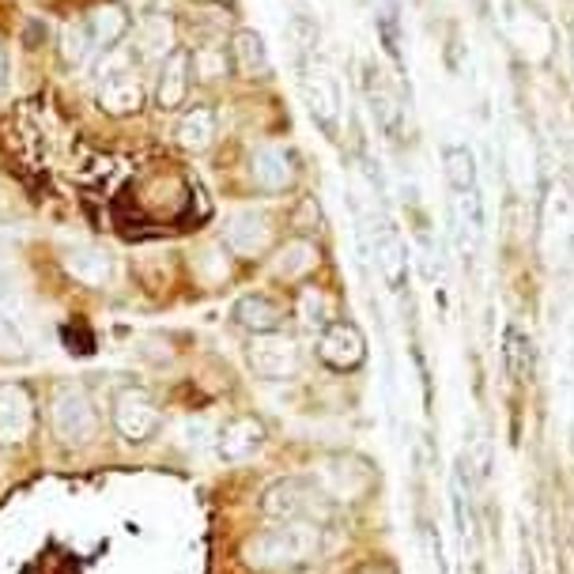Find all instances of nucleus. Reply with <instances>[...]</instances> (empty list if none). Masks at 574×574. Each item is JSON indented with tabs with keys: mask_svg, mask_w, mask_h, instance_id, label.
I'll use <instances>...</instances> for the list:
<instances>
[{
	"mask_svg": "<svg viewBox=\"0 0 574 574\" xmlns=\"http://www.w3.org/2000/svg\"><path fill=\"white\" fill-rule=\"evenodd\" d=\"M322 549V526L311 522H280L277 529H261L242 541V560L253 571H295L306 560H314V552Z\"/></svg>",
	"mask_w": 574,
	"mask_h": 574,
	"instance_id": "1",
	"label": "nucleus"
},
{
	"mask_svg": "<svg viewBox=\"0 0 574 574\" xmlns=\"http://www.w3.org/2000/svg\"><path fill=\"white\" fill-rule=\"evenodd\" d=\"M261 515L272 518V522L325 526L333 515V499L322 491V484L303 480V476H288V480H277L261 496Z\"/></svg>",
	"mask_w": 574,
	"mask_h": 574,
	"instance_id": "2",
	"label": "nucleus"
},
{
	"mask_svg": "<svg viewBox=\"0 0 574 574\" xmlns=\"http://www.w3.org/2000/svg\"><path fill=\"white\" fill-rule=\"evenodd\" d=\"M50 427L65 446H87L99 435V412L84 386H61L50 401Z\"/></svg>",
	"mask_w": 574,
	"mask_h": 574,
	"instance_id": "3",
	"label": "nucleus"
},
{
	"mask_svg": "<svg viewBox=\"0 0 574 574\" xmlns=\"http://www.w3.org/2000/svg\"><path fill=\"white\" fill-rule=\"evenodd\" d=\"M110 416H113L118 435L132 446L152 443V438L159 435V427H163V412H159L155 397L148 390H140V386H129V390L113 393Z\"/></svg>",
	"mask_w": 574,
	"mask_h": 574,
	"instance_id": "4",
	"label": "nucleus"
},
{
	"mask_svg": "<svg viewBox=\"0 0 574 574\" xmlns=\"http://www.w3.org/2000/svg\"><path fill=\"white\" fill-rule=\"evenodd\" d=\"M317 476H322V480H317L322 491L333 502H359L367 499L378 484L375 465L359 454H329L322 462V469H317Z\"/></svg>",
	"mask_w": 574,
	"mask_h": 574,
	"instance_id": "5",
	"label": "nucleus"
},
{
	"mask_svg": "<svg viewBox=\"0 0 574 574\" xmlns=\"http://www.w3.org/2000/svg\"><path fill=\"white\" fill-rule=\"evenodd\" d=\"M250 367L264 382H284L299 370V348L284 333H258L250 344Z\"/></svg>",
	"mask_w": 574,
	"mask_h": 574,
	"instance_id": "6",
	"label": "nucleus"
},
{
	"mask_svg": "<svg viewBox=\"0 0 574 574\" xmlns=\"http://www.w3.org/2000/svg\"><path fill=\"white\" fill-rule=\"evenodd\" d=\"M34 435V397L20 382H0V446H23Z\"/></svg>",
	"mask_w": 574,
	"mask_h": 574,
	"instance_id": "7",
	"label": "nucleus"
},
{
	"mask_svg": "<svg viewBox=\"0 0 574 574\" xmlns=\"http://www.w3.org/2000/svg\"><path fill=\"white\" fill-rule=\"evenodd\" d=\"M317 356H322V364L333 370H356L367 359V340L351 322H333L322 329Z\"/></svg>",
	"mask_w": 574,
	"mask_h": 574,
	"instance_id": "8",
	"label": "nucleus"
},
{
	"mask_svg": "<svg viewBox=\"0 0 574 574\" xmlns=\"http://www.w3.org/2000/svg\"><path fill=\"white\" fill-rule=\"evenodd\" d=\"M178 50V31H174V20L163 12H148L144 20L137 23V39H132V61L137 65H152L159 61L163 65L171 53Z\"/></svg>",
	"mask_w": 574,
	"mask_h": 574,
	"instance_id": "9",
	"label": "nucleus"
},
{
	"mask_svg": "<svg viewBox=\"0 0 574 574\" xmlns=\"http://www.w3.org/2000/svg\"><path fill=\"white\" fill-rule=\"evenodd\" d=\"M61 264H65V272L76 280V284H87V288H106L113 280V272H118L113 253L102 250V246H91V242L68 246V250L61 253Z\"/></svg>",
	"mask_w": 574,
	"mask_h": 574,
	"instance_id": "10",
	"label": "nucleus"
},
{
	"mask_svg": "<svg viewBox=\"0 0 574 574\" xmlns=\"http://www.w3.org/2000/svg\"><path fill=\"white\" fill-rule=\"evenodd\" d=\"M272 219L258 208H242L227 219V246L238 253V258H261L272 246Z\"/></svg>",
	"mask_w": 574,
	"mask_h": 574,
	"instance_id": "11",
	"label": "nucleus"
},
{
	"mask_svg": "<svg viewBox=\"0 0 574 574\" xmlns=\"http://www.w3.org/2000/svg\"><path fill=\"white\" fill-rule=\"evenodd\" d=\"M250 182H253V189L269 193V197L288 193L291 185H295V163H291V155L284 148L264 144L250 155Z\"/></svg>",
	"mask_w": 574,
	"mask_h": 574,
	"instance_id": "12",
	"label": "nucleus"
},
{
	"mask_svg": "<svg viewBox=\"0 0 574 574\" xmlns=\"http://www.w3.org/2000/svg\"><path fill=\"white\" fill-rule=\"evenodd\" d=\"M303 91H306V106H311V118L325 132H329V137H337V126H340V87H337V79L317 65V68L306 73Z\"/></svg>",
	"mask_w": 574,
	"mask_h": 574,
	"instance_id": "13",
	"label": "nucleus"
},
{
	"mask_svg": "<svg viewBox=\"0 0 574 574\" xmlns=\"http://www.w3.org/2000/svg\"><path fill=\"white\" fill-rule=\"evenodd\" d=\"M261 446H264V423L258 416H235L216 438V454H219V462H227V465L250 462Z\"/></svg>",
	"mask_w": 574,
	"mask_h": 574,
	"instance_id": "14",
	"label": "nucleus"
},
{
	"mask_svg": "<svg viewBox=\"0 0 574 574\" xmlns=\"http://www.w3.org/2000/svg\"><path fill=\"white\" fill-rule=\"evenodd\" d=\"M193 53L174 50L171 57L159 65V79H155V102L159 110H178V106L189 99V87H193Z\"/></svg>",
	"mask_w": 574,
	"mask_h": 574,
	"instance_id": "15",
	"label": "nucleus"
},
{
	"mask_svg": "<svg viewBox=\"0 0 574 574\" xmlns=\"http://www.w3.org/2000/svg\"><path fill=\"white\" fill-rule=\"evenodd\" d=\"M99 106L106 113H113V118H129V113H137L140 106H144V84H140V76L132 73V68L102 76Z\"/></svg>",
	"mask_w": 574,
	"mask_h": 574,
	"instance_id": "16",
	"label": "nucleus"
},
{
	"mask_svg": "<svg viewBox=\"0 0 574 574\" xmlns=\"http://www.w3.org/2000/svg\"><path fill=\"white\" fill-rule=\"evenodd\" d=\"M317 261H322L317 242L299 235V238H291L288 246H280V253L272 258V272H277L280 280H288V284H295V280L311 277V272L317 269Z\"/></svg>",
	"mask_w": 574,
	"mask_h": 574,
	"instance_id": "17",
	"label": "nucleus"
},
{
	"mask_svg": "<svg viewBox=\"0 0 574 574\" xmlns=\"http://www.w3.org/2000/svg\"><path fill=\"white\" fill-rule=\"evenodd\" d=\"M87 34H91V42H95V50H118V42L126 39L129 34V12L121 4H99V8H91V15H87Z\"/></svg>",
	"mask_w": 574,
	"mask_h": 574,
	"instance_id": "18",
	"label": "nucleus"
},
{
	"mask_svg": "<svg viewBox=\"0 0 574 574\" xmlns=\"http://www.w3.org/2000/svg\"><path fill=\"white\" fill-rule=\"evenodd\" d=\"M231 65L242 79H264L269 76V50L258 31H238L231 39Z\"/></svg>",
	"mask_w": 574,
	"mask_h": 574,
	"instance_id": "19",
	"label": "nucleus"
},
{
	"mask_svg": "<svg viewBox=\"0 0 574 574\" xmlns=\"http://www.w3.org/2000/svg\"><path fill=\"white\" fill-rule=\"evenodd\" d=\"M231 317L235 325H242V329H250L253 337H258V333H277L280 322H284V311H280L269 295H242L235 303Z\"/></svg>",
	"mask_w": 574,
	"mask_h": 574,
	"instance_id": "20",
	"label": "nucleus"
},
{
	"mask_svg": "<svg viewBox=\"0 0 574 574\" xmlns=\"http://www.w3.org/2000/svg\"><path fill=\"white\" fill-rule=\"evenodd\" d=\"M178 144L185 152H208L212 148V137H216V110L212 106H193L189 113H182L178 129H174Z\"/></svg>",
	"mask_w": 574,
	"mask_h": 574,
	"instance_id": "21",
	"label": "nucleus"
},
{
	"mask_svg": "<svg viewBox=\"0 0 574 574\" xmlns=\"http://www.w3.org/2000/svg\"><path fill=\"white\" fill-rule=\"evenodd\" d=\"M378 272H382V280L393 291H401L404 277H409V246L401 242V235L393 227H386L378 235Z\"/></svg>",
	"mask_w": 574,
	"mask_h": 574,
	"instance_id": "22",
	"label": "nucleus"
},
{
	"mask_svg": "<svg viewBox=\"0 0 574 574\" xmlns=\"http://www.w3.org/2000/svg\"><path fill=\"white\" fill-rule=\"evenodd\" d=\"M367 99H370V113H375V121L382 126L386 132H393L397 129V121H401V106H397V99L390 95V87H386V79L382 73H375L370 68L367 73Z\"/></svg>",
	"mask_w": 574,
	"mask_h": 574,
	"instance_id": "23",
	"label": "nucleus"
},
{
	"mask_svg": "<svg viewBox=\"0 0 574 574\" xmlns=\"http://www.w3.org/2000/svg\"><path fill=\"white\" fill-rule=\"evenodd\" d=\"M295 314H299V322H303L306 329H325V325H333V317H337V311H333V299L325 295L322 288H303V291H299Z\"/></svg>",
	"mask_w": 574,
	"mask_h": 574,
	"instance_id": "24",
	"label": "nucleus"
},
{
	"mask_svg": "<svg viewBox=\"0 0 574 574\" xmlns=\"http://www.w3.org/2000/svg\"><path fill=\"white\" fill-rule=\"evenodd\" d=\"M443 166H446V182L454 185L457 193H473V185H476V159H473L469 148H446Z\"/></svg>",
	"mask_w": 574,
	"mask_h": 574,
	"instance_id": "25",
	"label": "nucleus"
},
{
	"mask_svg": "<svg viewBox=\"0 0 574 574\" xmlns=\"http://www.w3.org/2000/svg\"><path fill=\"white\" fill-rule=\"evenodd\" d=\"M502 367H507L510 378H526L533 370V348H529L526 333L507 329V337H502Z\"/></svg>",
	"mask_w": 574,
	"mask_h": 574,
	"instance_id": "26",
	"label": "nucleus"
},
{
	"mask_svg": "<svg viewBox=\"0 0 574 574\" xmlns=\"http://www.w3.org/2000/svg\"><path fill=\"white\" fill-rule=\"evenodd\" d=\"M91 50H95V42H91V34H87V23H68L65 31H61V57H65L68 68H84Z\"/></svg>",
	"mask_w": 574,
	"mask_h": 574,
	"instance_id": "27",
	"label": "nucleus"
},
{
	"mask_svg": "<svg viewBox=\"0 0 574 574\" xmlns=\"http://www.w3.org/2000/svg\"><path fill=\"white\" fill-rule=\"evenodd\" d=\"M288 39H291V46H295L299 61H306L317 46V23L311 15H295V20L288 23Z\"/></svg>",
	"mask_w": 574,
	"mask_h": 574,
	"instance_id": "28",
	"label": "nucleus"
},
{
	"mask_svg": "<svg viewBox=\"0 0 574 574\" xmlns=\"http://www.w3.org/2000/svg\"><path fill=\"white\" fill-rule=\"evenodd\" d=\"M193 73L201 79L227 76V53L219 46H197V53H193Z\"/></svg>",
	"mask_w": 574,
	"mask_h": 574,
	"instance_id": "29",
	"label": "nucleus"
},
{
	"mask_svg": "<svg viewBox=\"0 0 574 574\" xmlns=\"http://www.w3.org/2000/svg\"><path fill=\"white\" fill-rule=\"evenodd\" d=\"M23 351H26L23 333L15 329V322H8V317L0 314V356H23Z\"/></svg>",
	"mask_w": 574,
	"mask_h": 574,
	"instance_id": "30",
	"label": "nucleus"
},
{
	"mask_svg": "<svg viewBox=\"0 0 574 574\" xmlns=\"http://www.w3.org/2000/svg\"><path fill=\"white\" fill-rule=\"evenodd\" d=\"M15 291H12V277H8V272H0V303H15Z\"/></svg>",
	"mask_w": 574,
	"mask_h": 574,
	"instance_id": "31",
	"label": "nucleus"
},
{
	"mask_svg": "<svg viewBox=\"0 0 574 574\" xmlns=\"http://www.w3.org/2000/svg\"><path fill=\"white\" fill-rule=\"evenodd\" d=\"M356 574H397L390 563H367V567H359Z\"/></svg>",
	"mask_w": 574,
	"mask_h": 574,
	"instance_id": "32",
	"label": "nucleus"
},
{
	"mask_svg": "<svg viewBox=\"0 0 574 574\" xmlns=\"http://www.w3.org/2000/svg\"><path fill=\"white\" fill-rule=\"evenodd\" d=\"M4 76H8V61H4V50H0V87H4Z\"/></svg>",
	"mask_w": 574,
	"mask_h": 574,
	"instance_id": "33",
	"label": "nucleus"
}]
</instances>
